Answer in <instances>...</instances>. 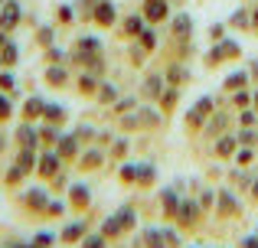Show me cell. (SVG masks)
<instances>
[{"label": "cell", "mask_w": 258, "mask_h": 248, "mask_svg": "<svg viewBox=\"0 0 258 248\" xmlns=\"http://www.w3.org/2000/svg\"><path fill=\"white\" fill-rule=\"evenodd\" d=\"M186 26H189V20H186V17L176 20V33H186Z\"/></svg>", "instance_id": "cell-3"}, {"label": "cell", "mask_w": 258, "mask_h": 248, "mask_svg": "<svg viewBox=\"0 0 258 248\" xmlns=\"http://www.w3.org/2000/svg\"><path fill=\"white\" fill-rule=\"evenodd\" d=\"M147 13H151V20H160L164 17V0H147Z\"/></svg>", "instance_id": "cell-1"}, {"label": "cell", "mask_w": 258, "mask_h": 248, "mask_svg": "<svg viewBox=\"0 0 258 248\" xmlns=\"http://www.w3.org/2000/svg\"><path fill=\"white\" fill-rule=\"evenodd\" d=\"M98 17H101V23H108V20H111V7H101Z\"/></svg>", "instance_id": "cell-2"}]
</instances>
